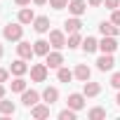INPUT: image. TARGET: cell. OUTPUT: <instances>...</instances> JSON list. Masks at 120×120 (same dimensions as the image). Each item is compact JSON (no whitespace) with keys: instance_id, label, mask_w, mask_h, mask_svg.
Wrapping results in <instances>:
<instances>
[{"instance_id":"obj_23","label":"cell","mask_w":120,"mask_h":120,"mask_svg":"<svg viewBox=\"0 0 120 120\" xmlns=\"http://www.w3.org/2000/svg\"><path fill=\"white\" fill-rule=\"evenodd\" d=\"M80 45H82L80 33H68V38H66V47H68V49H75V47H80Z\"/></svg>"},{"instance_id":"obj_20","label":"cell","mask_w":120,"mask_h":120,"mask_svg":"<svg viewBox=\"0 0 120 120\" xmlns=\"http://www.w3.org/2000/svg\"><path fill=\"white\" fill-rule=\"evenodd\" d=\"M80 47L85 49V54H92V52H97V49H99V40H97V38H90V35H87V38L82 40V45H80Z\"/></svg>"},{"instance_id":"obj_35","label":"cell","mask_w":120,"mask_h":120,"mask_svg":"<svg viewBox=\"0 0 120 120\" xmlns=\"http://www.w3.org/2000/svg\"><path fill=\"white\" fill-rule=\"evenodd\" d=\"M33 3H35L38 7H42V5H47V3H49V0H33Z\"/></svg>"},{"instance_id":"obj_31","label":"cell","mask_w":120,"mask_h":120,"mask_svg":"<svg viewBox=\"0 0 120 120\" xmlns=\"http://www.w3.org/2000/svg\"><path fill=\"white\" fill-rule=\"evenodd\" d=\"M111 21H113L115 26H120V10H113V14H111Z\"/></svg>"},{"instance_id":"obj_15","label":"cell","mask_w":120,"mask_h":120,"mask_svg":"<svg viewBox=\"0 0 120 120\" xmlns=\"http://www.w3.org/2000/svg\"><path fill=\"white\" fill-rule=\"evenodd\" d=\"M49 47H52L49 40H42V38L33 42V52H35L38 56H47V54H49Z\"/></svg>"},{"instance_id":"obj_17","label":"cell","mask_w":120,"mask_h":120,"mask_svg":"<svg viewBox=\"0 0 120 120\" xmlns=\"http://www.w3.org/2000/svg\"><path fill=\"white\" fill-rule=\"evenodd\" d=\"M42 101L49 104V106L56 104V101H59V90H56V87H45V92H42Z\"/></svg>"},{"instance_id":"obj_18","label":"cell","mask_w":120,"mask_h":120,"mask_svg":"<svg viewBox=\"0 0 120 120\" xmlns=\"http://www.w3.org/2000/svg\"><path fill=\"white\" fill-rule=\"evenodd\" d=\"M33 19H35V14H33L31 7H21L19 10V17H17L19 24H33Z\"/></svg>"},{"instance_id":"obj_6","label":"cell","mask_w":120,"mask_h":120,"mask_svg":"<svg viewBox=\"0 0 120 120\" xmlns=\"http://www.w3.org/2000/svg\"><path fill=\"white\" fill-rule=\"evenodd\" d=\"M10 73L12 75H26L28 73V64H26V59H14V61L10 64Z\"/></svg>"},{"instance_id":"obj_10","label":"cell","mask_w":120,"mask_h":120,"mask_svg":"<svg viewBox=\"0 0 120 120\" xmlns=\"http://www.w3.org/2000/svg\"><path fill=\"white\" fill-rule=\"evenodd\" d=\"M85 94H78V92H73V94H68V108H73V111H80V108H85Z\"/></svg>"},{"instance_id":"obj_22","label":"cell","mask_w":120,"mask_h":120,"mask_svg":"<svg viewBox=\"0 0 120 120\" xmlns=\"http://www.w3.org/2000/svg\"><path fill=\"white\" fill-rule=\"evenodd\" d=\"M99 92H101V85H99V82H90V80H87L85 87H82V94H85V97H97Z\"/></svg>"},{"instance_id":"obj_12","label":"cell","mask_w":120,"mask_h":120,"mask_svg":"<svg viewBox=\"0 0 120 120\" xmlns=\"http://www.w3.org/2000/svg\"><path fill=\"white\" fill-rule=\"evenodd\" d=\"M73 75H75V80L87 82V80H90V75H92V71H90V66H87V64H78V66H75V71H73Z\"/></svg>"},{"instance_id":"obj_4","label":"cell","mask_w":120,"mask_h":120,"mask_svg":"<svg viewBox=\"0 0 120 120\" xmlns=\"http://www.w3.org/2000/svg\"><path fill=\"white\" fill-rule=\"evenodd\" d=\"M40 99H42V97H40L35 90H28V87H26V90L21 92V104H24L26 108H33L35 104H40Z\"/></svg>"},{"instance_id":"obj_29","label":"cell","mask_w":120,"mask_h":120,"mask_svg":"<svg viewBox=\"0 0 120 120\" xmlns=\"http://www.w3.org/2000/svg\"><path fill=\"white\" fill-rule=\"evenodd\" d=\"M111 87L120 90V73H113V75H111Z\"/></svg>"},{"instance_id":"obj_37","label":"cell","mask_w":120,"mask_h":120,"mask_svg":"<svg viewBox=\"0 0 120 120\" xmlns=\"http://www.w3.org/2000/svg\"><path fill=\"white\" fill-rule=\"evenodd\" d=\"M115 104H118V106H120V92H118V97H115Z\"/></svg>"},{"instance_id":"obj_36","label":"cell","mask_w":120,"mask_h":120,"mask_svg":"<svg viewBox=\"0 0 120 120\" xmlns=\"http://www.w3.org/2000/svg\"><path fill=\"white\" fill-rule=\"evenodd\" d=\"M5 97V87H3V82H0V99Z\"/></svg>"},{"instance_id":"obj_1","label":"cell","mask_w":120,"mask_h":120,"mask_svg":"<svg viewBox=\"0 0 120 120\" xmlns=\"http://www.w3.org/2000/svg\"><path fill=\"white\" fill-rule=\"evenodd\" d=\"M3 38L5 40H10V42H19L21 38H24V24H7L5 28H3Z\"/></svg>"},{"instance_id":"obj_5","label":"cell","mask_w":120,"mask_h":120,"mask_svg":"<svg viewBox=\"0 0 120 120\" xmlns=\"http://www.w3.org/2000/svg\"><path fill=\"white\" fill-rule=\"evenodd\" d=\"M45 64H47V68H61V64H64V54L59 52V49L49 52V54L45 56Z\"/></svg>"},{"instance_id":"obj_33","label":"cell","mask_w":120,"mask_h":120,"mask_svg":"<svg viewBox=\"0 0 120 120\" xmlns=\"http://www.w3.org/2000/svg\"><path fill=\"white\" fill-rule=\"evenodd\" d=\"M14 3H17V5H19V7H28V5H31V3H33V0H14Z\"/></svg>"},{"instance_id":"obj_7","label":"cell","mask_w":120,"mask_h":120,"mask_svg":"<svg viewBox=\"0 0 120 120\" xmlns=\"http://www.w3.org/2000/svg\"><path fill=\"white\" fill-rule=\"evenodd\" d=\"M49 45H52L54 49L66 47V35H64V31H49Z\"/></svg>"},{"instance_id":"obj_3","label":"cell","mask_w":120,"mask_h":120,"mask_svg":"<svg viewBox=\"0 0 120 120\" xmlns=\"http://www.w3.org/2000/svg\"><path fill=\"white\" fill-rule=\"evenodd\" d=\"M99 49H101V54H113V52L118 49L115 35H104V38L99 40Z\"/></svg>"},{"instance_id":"obj_21","label":"cell","mask_w":120,"mask_h":120,"mask_svg":"<svg viewBox=\"0 0 120 120\" xmlns=\"http://www.w3.org/2000/svg\"><path fill=\"white\" fill-rule=\"evenodd\" d=\"M14 111H17L14 101H7L5 97L0 99V115H14Z\"/></svg>"},{"instance_id":"obj_16","label":"cell","mask_w":120,"mask_h":120,"mask_svg":"<svg viewBox=\"0 0 120 120\" xmlns=\"http://www.w3.org/2000/svg\"><path fill=\"white\" fill-rule=\"evenodd\" d=\"M99 31H101V35H115V38H118V33H120V28H118L113 21H101V24H99Z\"/></svg>"},{"instance_id":"obj_38","label":"cell","mask_w":120,"mask_h":120,"mask_svg":"<svg viewBox=\"0 0 120 120\" xmlns=\"http://www.w3.org/2000/svg\"><path fill=\"white\" fill-rule=\"evenodd\" d=\"M3 54H5V49H3V45H0V59H3Z\"/></svg>"},{"instance_id":"obj_2","label":"cell","mask_w":120,"mask_h":120,"mask_svg":"<svg viewBox=\"0 0 120 120\" xmlns=\"http://www.w3.org/2000/svg\"><path fill=\"white\" fill-rule=\"evenodd\" d=\"M47 73H49L47 64H33L31 66V80L33 82H45L47 80Z\"/></svg>"},{"instance_id":"obj_13","label":"cell","mask_w":120,"mask_h":120,"mask_svg":"<svg viewBox=\"0 0 120 120\" xmlns=\"http://www.w3.org/2000/svg\"><path fill=\"white\" fill-rule=\"evenodd\" d=\"M31 115L35 120H42V118H49V104H35L31 108Z\"/></svg>"},{"instance_id":"obj_9","label":"cell","mask_w":120,"mask_h":120,"mask_svg":"<svg viewBox=\"0 0 120 120\" xmlns=\"http://www.w3.org/2000/svg\"><path fill=\"white\" fill-rule=\"evenodd\" d=\"M68 12L73 17H82L87 12V3H85V0H71V3H68Z\"/></svg>"},{"instance_id":"obj_30","label":"cell","mask_w":120,"mask_h":120,"mask_svg":"<svg viewBox=\"0 0 120 120\" xmlns=\"http://www.w3.org/2000/svg\"><path fill=\"white\" fill-rule=\"evenodd\" d=\"M104 5H106L108 10H118V7H120V0H104Z\"/></svg>"},{"instance_id":"obj_11","label":"cell","mask_w":120,"mask_h":120,"mask_svg":"<svg viewBox=\"0 0 120 120\" xmlns=\"http://www.w3.org/2000/svg\"><path fill=\"white\" fill-rule=\"evenodd\" d=\"M113 66H115L113 54H101V56L97 59V68H99V71H111Z\"/></svg>"},{"instance_id":"obj_19","label":"cell","mask_w":120,"mask_h":120,"mask_svg":"<svg viewBox=\"0 0 120 120\" xmlns=\"http://www.w3.org/2000/svg\"><path fill=\"white\" fill-rule=\"evenodd\" d=\"M33 28H35V33H47L49 31V19L47 17H35L33 19Z\"/></svg>"},{"instance_id":"obj_28","label":"cell","mask_w":120,"mask_h":120,"mask_svg":"<svg viewBox=\"0 0 120 120\" xmlns=\"http://www.w3.org/2000/svg\"><path fill=\"white\" fill-rule=\"evenodd\" d=\"M68 3L71 0H49V7L52 10H64V7H68Z\"/></svg>"},{"instance_id":"obj_34","label":"cell","mask_w":120,"mask_h":120,"mask_svg":"<svg viewBox=\"0 0 120 120\" xmlns=\"http://www.w3.org/2000/svg\"><path fill=\"white\" fill-rule=\"evenodd\" d=\"M87 5L90 7H99V5H104V0H87Z\"/></svg>"},{"instance_id":"obj_32","label":"cell","mask_w":120,"mask_h":120,"mask_svg":"<svg viewBox=\"0 0 120 120\" xmlns=\"http://www.w3.org/2000/svg\"><path fill=\"white\" fill-rule=\"evenodd\" d=\"M7 78H10V71L0 68V82H7Z\"/></svg>"},{"instance_id":"obj_27","label":"cell","mask_w":120,"mask_h":120,"mask_svg":"<svg viewBox=\"0 0 120 120\" xmlns=\"http://www.w3.org/2000/svg\"><path fill=\"white\" fill-rule=\"evenodd\" d=\"M75 113L78 111H73V108H64L59 113V120H75Z\"/></svg>"},{"instance_id":"obj_25","label":"cell","mask_w":120,"mask_h":120,"mask_svg":"<svg viewBox=\"0 0 120 120\" xmlns=\"http://www.w3.org/2000/svg\"><path fill=\"white\" fill-rule=\"evenodd\" d=\"M10 90H12V92H24V90H26V80H24V75H17V78L10 82Z\"/></svg>"},{"instance_id":"obj_14","label":"cell","mask_w":120,"mask_h":120,"mask_svg":"<svg viewBox=\"0 0 120 120\" xmlns=\"http://www.w3.org/2000/svg\"><path fill=\"white\" fill-rule=\"evenodd\" d=\"M80 28H82L80 17H73V19H66V21H64V31H66V33H80Z\"/></svg>"},{"instance_id":"obj_24","label":"cell","mask_w":120,"mask_h":120,"mask_svg":"<svg viewBox=\"0 0 120 120\" xmlns=\"http://www.w3.org/2000/svg\"><path fill=\"white\" fill-rule=\"evenodd\" d=\"M56 78H59V82H71L75 75H73V71H68V68H56Z\"/></svg>"},{"instance_id":"obj_8","label":"cell","mask_w":120,"mask_h":120,"mask_svg":"<svg viewBox=\"0 0 120 120\" xmlns=\"http://www.w3.org/2000/svg\"><path fill=\"white\" fill-rule=\"evenodd\" d=\"M17 54H19L21 59H33V56H35L33 45H31V42H26V40H19V45H17Z\"/></svg>"},{"instance_id":"obj_26","label":"cell","mask_w":120,"mask_h":120,"mask_svg":"<svg viewBox=\"0 0 120 120\" xmlns=\"http://www.w3.org/2000/svg\"><path fill=\"white\" fill-rule=\"evenodd\" d=\"M87 118H90V120H104V118H106V108H101V106H94V108L87 113Z\"/></svg>"}]
</instances>
